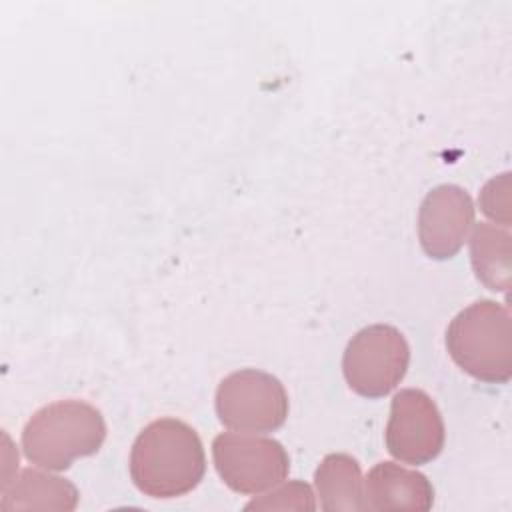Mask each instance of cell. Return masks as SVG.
<instances>
[{"instance_id":"cell-6","label":"cell","mask_w":512,"mask_h":512,"mask_svg":"<svg viewBox=\"0 0 512 512\" xmlns=\"http://www.w3.org/2000/svg\"><path fill=\"white\" fill-rule=\"evenodd\" d=\"M214 468L238 494H260L282 484L290 470L286 448L268 436L222 432L212 440Z\"/></svg>"},{"instance_id":"cell-3","label":"cell","mask_w":512,"mask_h":512,"mask_svg":"<svg viewBox=\"0 0 512 512\" xmlns=\"http://www.w3.org/2000/svg\"><path fill=\"white\" fill-rule=\"evenodd\" d=\"M446 350L466 374L488 384L512 378V318L496 300H476L446 328Z\"/></svg>"},{"instance_id":"cell-2","label":"cell","mask_w":512,"mask_h":512,"mask_svg":"<svg viewBox=\"0 0 512 512\" xmlns=\"http://www.w3.org/2000/svg\"><path fill=\"white\" fill-rule=\"evenodd\" d=\"M106 440L102 412L76 398L36 410L22 430L24 456L46 470H66L74 460L96 454Z\"/></svg>"},{"instance_id":"cell-1","label":"cell","mask_w":512,"mask_h":512,"mask_svg":"<svg viewBox=\"0 0 512 512\" xmlns=\"http://www.w3.org/2000/svg\"><path fill=\"white\" fill-rule=\"evenodd\" d=\"M128 470L134 486L158 500L192 492L204 478L206 454L198 432L178 418H158L136 436Z\"/></svg>"},{"instance_id":"cell-9","label":"cell","mask_w":512,"mask_h":512,"mask_svg":"<svg viewBox=\"0 0 512 512\" xmlns=\"http://www.w3.org/2000/svg\"><path fill=\"white\" fill-rule=\"evenodd\" d=\"M434 504V486L418 470L396 462H378L364 478V510H416Z\"/></svg>"},{"instance_id":"cell-4","label":"cell","mask_w":512,"mask_h":512,"mask_svg":"<svg viewBox=\"0 0 512 512\" xmlns=\"http://www.w3.org/2000/svg\"><path fill=\"white\" fill-rule=\"evenodd\" d=\"M410 346L404 334L390 324H372L356 332L342 356L344 380L364 398L390 394L406 376Z\"/></svg>"},{"instance_id":"cell-14","label":"cell","mask_w":512,"mask_h":512,"mask_svg":"<svg viewBox=\"0 0 512 512\" xmlns=\"http://www.w3.org/2000/svg\"><path fill=\"white\" fill-rule=\"evenodd\" d=\"M510 174L504 172L498 178H492L486 182V186L480 192V208L486 216L492 220L502 222L504 228L510 226Z\"/></svg>"},{"instance_id":"cell-11","label":"cell","mask_w":512,"mask_h":512,"mask_svg":"<svg viewBox=\"0 0 512 512\" xmlns=\"http://www.w3.org/2000/svg\"><path fill=\"white\" fill-rule=\"evenodd\" d=\"M320 506L326 512L364 510V480L356 458L334 452L322 458L314 472Z\"/></svg>"},{"instance_id":"cell-8","label":"cell","mask_w":512,"mask_h":512,"mask_svg":"<svg viewBox=\"0 0 512 512\" xmlns=\"http://www.w3.org/2000/svg\"><path fill=\"white\" fill-rule=\"evenodd\" d=\"M474 226V202L456 184L432 188L418 208V240L426 256L450 260L464 246Z\"/></svg>"},{"instance_id":"cell-12","label":"cell","mask_w":512,"mask_h":512,"mask_svg":"<svg viewBox=\"0 0 512 512\" xmlns=\"http://www.w3.org/2000/svg\"><path fill=\"white\" fill-rule=\"evenodd\" d=\"M470 262L476 278L494 292H508L512 278V236L490 222L474 224Z\"/></svg>"},{"instance_id":"cell-7","label":"cell","mask_w":512,"mask_h":512,"mask_svg":"<svg viewBox=\"0 0 512 512\" xmlns=\"http://www.w3.org/2000/svg\"><path fill=\"white\" fill-rule=\"evenodd\" d=\"M388 452L404 464H428L444 448L446 430L436 402L420 388L394 394L384 432Z\"/></svg>"},{"instance_id":"cell-10","label":"cell","mask_w":512,"mask_h":512,"mask_svg":"<svg viewBox=\"0 0 512 512\" xmlns=\"http://www.w3.org/2000/svg\"><path fill=\"white\" fill-rule=\"evenodd\" d=\"M78 488L62 478L44 470L26 468L20 476L2 488V510H76Z\"/></svg>"},{"instance_id":"cell-5","label":"cell","mask_w":512,"mask_h":512,"mask_svg":"<svg viewBox=\"0 0 512 512\" xmlns=\"http://www.w3.org/2000/svg\"><path fill=\"white\" fill-rule=\"evenodd\" d=\"M218 420L236 432H274L288 418L284 384L262 370L244 368L224 376L216 388Z\"/></svg>"},{"instance_id":"cell-13","label":"cell","mask_w":512,"mask_h":512,"mask_svg":"<svg viewBox=\"0 0 512 512\" xmlns=\"http://www.w3.org/2000/svg\"><path fill=\"white\" fill-rule=\"evenodd\" d=\"M244 510H316L314 492L306 482L292 480L288 484L278 486L266 496L254 498L244 506Z\"/></svg>"}]
</instances>
